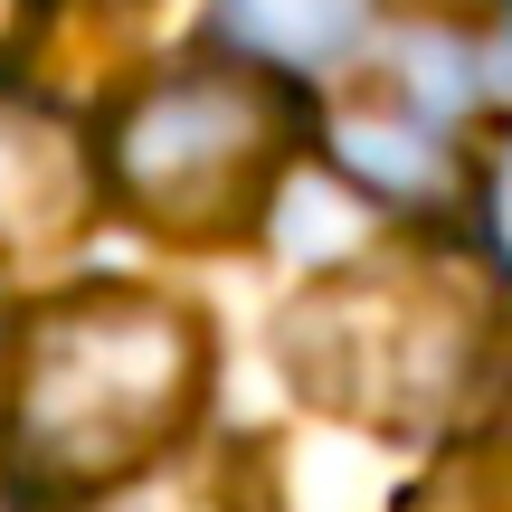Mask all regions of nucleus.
Listing matches in <instances>:
<instances>
[{
	"label": "nucleus",
	"mask_w": 512,
	"mask_h": 512,
	"mask_svg": "<svg viewBox=\"0 0 512 512\" xmlns=\"http://www.w3.org/2000/svg\"><path fill=\"white\" fill-rule=\"evenodd\" d=\"M0 512H38V494H29V484L10 475V465H0Z\"/></svg>",
	"instance_id": "obj_8"
},
{
	"label": "nucleus",
	"mask_w": 512,
	"mask_h": 512,
	"mask_svg": "<svg viewBox=\"0 0 512 512\" xmlns=\"http://www.w3.org/2000/svg\"><path fill=\"white\" fill-rule=\"evenodd\" d=\"M38 29H48V0H0V67H10V57H29Z\"/></svg>",
	"instance_id": "obj_6"
},
{
	"label": "nucleus",
	"mask_w": 512,
	"mask_h": 512,
	"mask_svg": "<svg viewBox=\"0 0 512 512\" xmlns=\"http://www.w3.org/2000/svg\"><path fill=\"white\" fill-rule=\"evenodd\" d=\"M389 10H408V19H446V29H475V19H494L503 0H389Z\"/></svg>",
	"instance_id": "obj_7"
},
{
	"label": "nucleus",
	"mask_w": 512,
	"mask_h": 512,
	"mask_svg": "<svg viewBox=\"0 0 512 512\" xmlns=\"http://www.w3.org/2000/svg\"><path fill=\"white\" fill-rule=\"evenodd\" d=\"M361 10L370 0H219L228 38L256 57H275V67H323V57H342L351 38H361Z\"/></svg>",
	"instance_id": "obj_5"
},
{
	"label": "nucleus",
	"mask_w": 512,
	"mask_h": 512,
	"mask_svg": "<svg viewBox=\"0 0 512 512\" xmlns=\"http://www.w3.org/2000/svg\"><path fill=\"white\" fill-rule=\"evenodd\" d=\"M95 143L57 105L0 86V275H57L95 228Z\"/></svg>",
	"instance_id": "obj_4"
},
{
	"label": "nucleus",
	"mask_w": 512,
	"mask_h": 512,
	"mask_svg": "<svg viewBox=\"0 0 512 512\" xmlns=\"http://www.w3.org/2000/svg\"><path fill=\"white\" fill-rule=\"evenodd\" d=\"M219 332L190 294L86 275L19 323L10 351V475L57 503H114L162 475L209 418Z\"/></svg>",
	"instance_id": "obj_1"
},
{
	"label": "nucleus",
	"mask_w": 512,
	"mask_h": 512,
	"mask_svg": "<svg viewBox=\"0 0 512 512\" xmlns=\"http://www.w3.org/2000/svg\"><path fill=\"white\" fill-rule=\"evenodd\" d=\"M313 95L294 67L238 48H181L114 95L95 133V181L124 219L171 247H238L275 219V190L313 152Z\"/></svg>",
	"instance_id": "obj_2"
},
{
	"label": "nucleus",
	"mask_w": 512,
	"mask_h": 512,
	"mask_svg": "<svg viewBox=\"0 0 512 512\" xmlns=\"http://www.w3.org/2000/svg\"><path fill=\"white\" fill-rule=\"evenodd\" d=\"M275 370L323 418L380 437H446L494 370V275L437 247L351 256L275 313Z\"/></svg>",
	"instance_id": "obj_3"
}]
</instances>
